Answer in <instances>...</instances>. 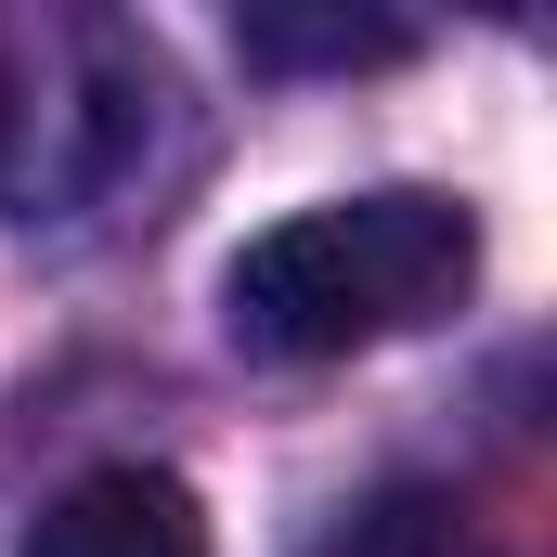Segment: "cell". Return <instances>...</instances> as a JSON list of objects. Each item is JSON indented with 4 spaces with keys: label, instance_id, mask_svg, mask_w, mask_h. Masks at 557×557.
<instances>
[{
    "label": "cell",
    "instance_id": "1",
    "mask_svg": "<svg viewBox=\"0 0 557 557\" xmlns=\"http://www.w3.org/2000/svg\"><path fill=\"white\" fill-rule=\"evenodd\" d=\"M467 285H480V208L389 182V195H337V208H298L273 234H247L234 273H221V324L273 363H337V350L441 324Z\"/></svg>",
    "mask_w": 557,
    "mask_h": 557
},
{
    "label": "cell",
    "instance_id": "2",
    "mask_svg": "<svg viewBox=\"0 0 557 557\" xmlns=\"http://www.w3.org/2000/svg\"><path fill=\"white\" fill-rule=\"evenodd\" d=\"M143 104H156V65L131 26H104V13L13 26L0 39V208L13 221L91 208L143 156Z\"/></svg>",
    "mask_w": 557,
    "mask_h": 557
},
{
    "label": "cell",
    "instance_id": "3",
    "mask_svg": "<svg viewBox=\"0 0 557 557\" xmlns=\"http://www.w3.org/2000/svg\"><path fill=\"white\" fill-rule=\"evenodd\" d=\"M26 557H208V506L169 467H91L26 519Z\"/></svg>",
    "mask_w": 557,
    "mask_h": 557
},
{
    "label": "cell",
    "instance_id": "4",
    "mask_svg": "<svg viewBox=\"0 0 557 557\" xmlns=\"http://www.w3.org/2000/svg\"><path fill=\"white\" fill-rule=\"evenodd\" d=\"M234 52L247 65H403L416 26L403 13H285V0H260V13H234Z\"/></svg>",
    "mask_w": 557,
    "mask_h": 557
},
{
    "label": "cell",
    "instance_id": "5",
    "mask_svg": "<svg viewBox=\"0 0 557 557\" xmlns=\"http://www.w3.org/2000/svg\"><path fill=\"white\" fill-rule=\"evenodd\" d=\"M311 557H493V545H480V519L454 493H376V506H350Z\"/></svg>",
    "mask_w": 557,
    "mask_h": 557
}]
</instances>
